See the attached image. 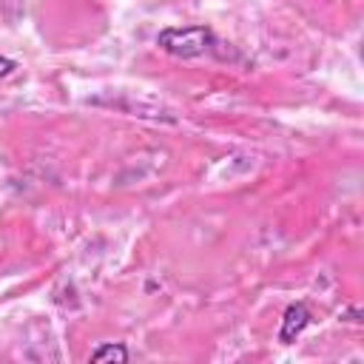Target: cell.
<instances>
[{"instance_id": "cell-1", "label": "cell", "mask_w": 364, "mask_h": 364, "mask_svg": "<svg viewBox=\"0 0 364 364\" xmlns=\"http://www.w3.org/2000/svg\"><path fill=\"white\" fill-rule=\"evenodd\" d=\"M156 46L176 57V60H196L205 57L208 51H213L219 46L216 34L210 26L205 23H188V26H168L156 34Z\"/></svg>"}, {"instance_id": "cell-2", "label": "cell", "mask_w": 364, "mask_h": 364, "mask_svg": "<svg viewBox=\"0 0 364 364\" xmlns=\"http://www.w3.org/2000/svg\"><path fill=\"white\" fill-rule=\"evenodd\" d=\"M310 321H313V313H310V307L304 301L287 304L284 313H282V324H279V341L282 344H293L307 330Z\"/></svg>"}, {"instance_id": "cell-3", "label": "cell", "mask_w": 364, "mask_h": 364, "mask_svg": "<svg viewBox=\"0 0 364 364\" xmlns=\"http://www.w3.org/2000/svg\"><path fill=\"white\" fill-rule=\"evenodd\" d=\"M128 358H131V353H128V347L119 344V341L100 344V347L91 350V355H88V361H94V364H125Z\"/></svg>"}, {"instance_id": "cell-4", "label": "cell", "mask_w": 364, "mask_h": 364, "mask_svg": "<svg viewBox=\"0 0 364 364\" xmlns=\"http://www.w3.org/2000/svg\"><path fill=\"white\" fill-rule=\"evenodd\" d=\"M14 68H17V63H14L11 57L0 54V80H3V77H9V74H14Z\"/></svg>"}, {"instance_id": "cell-5", "label": "cell", "mask_w": 364, "mask_h": 364, "mask_svg": "<svg viewBox=\"0 0 364 364\" xmlns=\"http://www.w3.org/2000/svg\"><path fill=\"white\" fill-rule=\"evenodd\" d=\"M341 318H344V321H353V324H358V321H361V310H358V307H350L347 313H341Z\"/></svg>"}]
</instances>
